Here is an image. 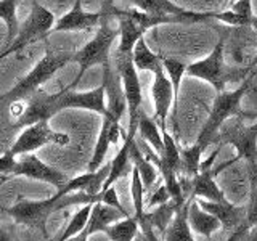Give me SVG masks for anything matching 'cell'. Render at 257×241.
<instances>
[{
	"instance_id": "43",
	"label": "cell",
	"mask_w": 257,
	"mask_h": 241,
	"mask_svg": "<svg viewBox=\"0 0 257 241\" xmlns=\"http://www.w3.org/2000/svg\"><path fill=\"white\" fill-rule=\"evenodd\" d=\"M252 29L257 32V16H255V18H254V21H252Z\"/></svg>"
},
{
	"instance_id": "4",
	"label": "cell",
	"mask_w": 257,
	"mask_h": 241,
	"mask_svg": "<svg viewBox=\"0 0 257 241\" xmlns=\"http://www.w3.org/2000/svg\"><path fill=\"white\" fill-rule=\"evenodd\" d=\"M72 56H74V53H69V52L48 50L47 55L36 64L34 69H32L26 77H23L20 82L13 88H10L8 92L0 95V104H2V106H8L10 103L28 98L29 95L37 92L45 82H48L61 68H64L68 63H71Z\"/></svg>"
},
{
	"instance_id": "25",
	"label": "cell",
	"mask_w": 257,
	"mask_h": 241,
	"mask_svg": "<svg viewBox=\"0 0 257 241\" xmlns=\"http://www.w3.org/2000/svg\"><path fill=\"white\" fill-rule=\"evenodd\" d=\"M177 211H179V207H177L175 203L171 199V201H167V203H164V204L156 206L151 212H148V214L145 212L143 223L145 222L150 223L153 230H155L156 233H159V235L164 236V233H166L169 225H171V222H172V219H174V215H175Z\"/></svg>"
},
{
	"instance_id": "15",
	"label": "cell",
	"mask_w": 257,
	"mask_h": 241,
	"mask_svg": "<svg viewBox=\"0 0 257 241\" xmlns=\"http://www.w3.org/2000/svg\"><path fill=\"white\" fill-rule=\"evenodd\" d=\"M196 203L201 209H204L206 212L215 215L220 222V227L225 231L233 233L241 228H251L246 220V215H247L246 206H235V204L228 203L227 199L207 201L203 198H198Z\"/></svg>"
},
{
	"instance_id": "8",
	"label": "cell",
	"mask_w": 257,
	"mask_h": 241,
	"mask_svg": "<svg viewBox=\"0 0 257 241\" xmlns=\"http://www.w3.org/2000/svg\"><path fill=\"white\" fill-rule=\"evenodd\" d=\"M55 24V16L50 10H47L44 5H40L37 2H32V10L29 16L26 18L21 26L16 37L12 42H7L4 47L8 52V55L18 53L24 50L28 45L37 42V40L45 39Z\"/></svg>"
},
{
	"instance_id": "18",
	"label": "cell",
	"mask_w": 257,
	"mask_h": 241,
	"mask_svg": "<svg viewBox=\"0 0 257 241\" xmlns=\"http://www.w3.org/2000/svg\"><path fill=\"white\" fill-rule=\"evenodd\" d=\"M103 12L96 13H85L82 8V0H74L71 12L53 24L50 32H63V31H90L96 24L101 23Z\"/></svg>"
},
{
	"instance_id": "26",
	"label": "cell",
	"mask_w": 257,
	"mask_h": 241,
	"mask_svg": "<svg viewBox=\"0 0 257 241\" xmlns=\"http://www.w3.org/2000/svg\"><path fill=\"white\" fill-rule=\"evenodd\" d=\"M132 60H134V66L137 68V71L156 72L159 69H163V63H161V55L153 53L150 50V47L147 45V42H145L143 37L134 47Z\"/></svg>"
},
{
	"instance_id": "34",
	"label": "cell",
	"mask_w": 257,
	"mask_h": 241,
	"mask_svg": "<svg viewBox=\"0 0 257 241\" xmlns=\"http://www.w3.org/2000/svg\"><path fill=\"white\" fill-rule=\"evenodd\" d=\"M96 201H100V203L106 204V206L116 207V209H119V211H122L124 214H128L124 209V206H120V201H119V196H117V193H116L114 185H111V187L106 188V190H101L98 195H96Z\"/></svg>"
},
{
	"instance_id": "38",
	"label": "cell",
	"mask_w": 257,
	"mask_h": 241,
	"mask_svg": "<svg viewBox=\"0 0 257 241\" xmlns=\"http://www.w3.org/2000/svg\"><path fill=\"white\" fill-rule=\"evenodd\" d=\"M247 241H257V225H254L252 228H249L247 231Z\"/></svg>"
},
{
	"instance_id": "21",
	"label": "cell",
	"mask_w": 257,
	"mask_h": 241,
	"mask_svg": "<svg viewBox=\"0 0 257 241\" xmlns=\"http://www.w3.org/2000/svg\"><path fill=\"white\" fill-rule=\"evenodd\" d=\"M193 199L195 198L188 196V199L185 201V204L175 212L171 225L167 227L164 236H163L164 241H195L191 228H190V223H188V209H190V204Z\"/></svg>"
},
{
	"instance_id": "10",
	"label": "cell",
	"mask_w": 257,
	"mask_h": 241,
	"mask_svg": "<svg viewBox=\"0 0 257 241\" xmlns=\"http://www.w3.org/2000/svg\"><path fill=\"white\" fill-rule=\"evenodd\" d=\"M74 88H76L74 84H69L68 87H64L60 92L52 95V101L56 112L68 108H77V109H88L98 112L101 116L108 114L106 100H104L106 98V93H104L103 84L90 92H74Z\"/></svg>"
},
{
	"instance_id": "32",
	"label": "cell",
	"mask_w": 257,
	"mask_h": 241,
	"mask_svg": "<svg viewBox=\"0 0 257 241\" xmlns=\"http://www.w3.org/2000/svg\"><path fill=\"white\" fill-rule=\"evenodd\" d=\"M131 195H132V203L135 209V219L139 220V223H143L145 217V187L142 182V177L139 171L132 166V183H131Z\"/></svg>"
},
{
	"instance_id": "44",
	"label": "cell",
	"mask_w": 257,
	"mask_h": 241,
	"mask_svg": "<svg viewBox=\"0 0 257 241\" xmlns=\"http://www.w3.org/2000/svg\"><path fill=\"white\" fill-rule=\"evenodd\" d=\"M252 68H257V52H255V56H254V60H252Z\"/></svg>"
},
{
	"instance_id": "19",
	"label": "cell",
	"mask_w": 257,
	"mask_h": 241,
	"mask_svg": "<svg viewBox=\"0 0 257 241\" xmlns=\"http://www.w3.org/2000/svg\"><path fill=\"white\" fill-rule=\"evenodd\" d=\"M131 214H124L119 209L112 207V206H106L96 201L92 206V212H90V219L87 222V227L84 228V231L87 233L88 236H92L93 233L98 231H104L111 223H114L124 217H128Z\"/></svg>"
},
{
	"instance_id": "36",
	"label": "cell",
	"mask_w": 257,
	"mask_h": 241,
	"mask_svg": "<svg viewBox=\"0 0 257 241\" xmlns=\"http://www.w3.org/2000/svg\"><path fill=\"white\" fill-rule=\"evenodd\" d=\"M16 163H18V159H16V156L12 155V153L8 151V150L4 153V155H0V175L4 174V175L13 177Z\"/></svg>"
},
{
	"instance_id": "3",
	"label": "cell",
	"mask_w": 257,
	"mask_h": 241,
	"mask_svg": "<svg viewBox=\"0 0 257 241\" xmlns=\"http://www.w3.org/2000/svg\"><path fill=\"white\" fill-rule=\"evenodd\" d=\"M254 74L255 72H252L251 76L246 77L235 90H230V92L223 90L217 95L211 114H209L206 124L201 129L198 140H196V143H199L204 150H207L209 145L217 143V134H219L220 127L227 123L230 117L244 114L246 112L241 109V101H243V98L247 95V92L251 90L252 82H254Z\"/></svg>"
},
{
	"instance_id": "39",
	"label": "cell",
	"mask_w": 257,
	"mask_h": 241,
	"mask_svg": "<svg viewBox=\"0 0 257 241\" xmlns=\"http://www.w3.org/2000/svg\"><path fill=\"white\" fill-rule=\"evenodd\" d=\"M88 238H90V236H88L85 231H80L77 236H74V238L69 239V241H88Z\"/></svg>"
},
{
	"instance_id": "37",
	"label": "cell",
	"mask_w": 257,
	"mask_h": 241,
	"mask_svg": "<svg viewBox=\"0 0 257 241\" xmlns=\"http://www.w3.org/2000/svg\"><path fill=\"white\" fill-rule=\"evenodd\" d=\"M0 241H13L12 236H10V233H8L2 225H0Z\"/></svg>"
},
{
	"instance_id": "2",
	"label": "cell",
	"mask_w": 257,
	"mask_h": 241,
	"mask_svg": "<svg viewBox=\"0 0 257 241\" xmlns=\"http://www.w3.org/2000/svg\"><path fill=\"white\" fill-rule=\"evenodd\" d=\"M257 68L252 66H238L230 64L225 58V48L222 37L214 47V50L206 58L187 64L185 74L191 77H198L201 80L211 84L217 92H223L228 84H241L246 77L255 72Z\"/></svg>"
},
{
	"instance_id": "1",
	"label": "cell",
	"mask_w": 257,
	"mask_h": 241,
	"mask_svg": "<svg viewBox=\"0 0 257 241\" xmlns=\"http://www.w3.org/2000/svg\"><path fill=\"white\" fill-rule=\"evenodd\" d=\"M88 203H96V195L92 196L85 191H72L68 195H63L58 191L55 196L44 201H31L18 196L16 203L12 207H8L7 212L13 217L15 222L24 223L32 228H39L47 235V220L52 214H56L71 206H84Z\"/></svg>"
},
{
	"instance_id": "35",
	"label": "cell",
	"mask_w": 257,
	"mask_h": 241,
	"mask_svg": "<svg viewBox=\"0 0 257 241\" xmlns=\"http://www.w3.org/2000/svg\"><path fill=\"white\" fill-rule=\"evenodd\" d=\"M167 201H171V193H169L167 187L163 183V185H158V187L153 190V193L148 198V206L150 207H156L159 204H164Z\"/></svg>"
},
{
	"instance_id": "28",
	"label": "cell",
	"mask_w": 257,
	"mask_h": 241,
	"mask_svg": "<svg viewBox=\"0 0 257 241\" xmlns=\"http://www.w3.org/2000/svg\"><path fill=\"white\" fill-rule=\"evenodd\" d=\"M206 150L201 147L199 143L191 145L188 148L180 150V156H182V177H187V179H193L198 172H199V166L201 161H203V153Z\"/></svg>"
},
{
	"instance_id": "27",
	"label": "cell",
	"mask_w": 257,
	"mask_h": 241,
	"mask_svg": "<svg viewBox=\"0 0 257 241\" xmlns=\"http://www.w3.org/2000/svg\"><path fill=\"white\" fill-rule=\"evenodd\" d=\"M111 241H134L140 233V223L135 217L128 215L120 219L104 230Z\"/></svg>"
},
{
	"instance_id": "9",
	"label": "cell",
	"mask_w": 257,
	"mask_h": 241,
	"mask_svg": "<svg viewBox=\"0 0 257 241\" xmlns=\"http://www.w3.org/2000/svg\"><path fill=\"white\" fill-rule=\"evenodd\" d=\"M55 143L58 147H66L69 143V137L66 134L55 132L53 129L48 127L47 120H40L32 126H28L23 129V132L13 140L10 151L12 155H28L47 145Z\"/></svg>"
},
{
	"instance_id": "45",
	"label": "cell",
	"mask_w": 257,
	"mask_h": 241,
	"mask_svg": "<svg viewBox=\"0 0 257 241\" xmlns=\"http://www.w3.org/2000/svg\"><path fill=\"white\" fill-rule=\"evenodd\" d=\"M235 2H236V0H228V4H230V5H231V4H235Z\"/></svg>"
},
{
	"instance_id": "14",
	"label": "cell",
	"mask_w": 257,
	"mask_h": 241,
	"mask_svg": "<svg viewBox=\"0 0 257 241\" xmlns=\"http://www.w3.org/2000/svg\"><path fill=\"white\" fill-rule=\"evenodd\" d=\"M13 177H28V179H32V180L45 182V183L53 185V187H56L58 190L63 188L64 185H66V182L69 180L61 171L45 164L44 161H40L36 155H31V153L23 155V158L18 159Z\"/></svg>"
},
{
	"instance_id": "12",
	"label": "cell",
	"mask_w": 257,
	"mask_h": 241,
	"mask_svg": "<svg viewBox=\"0 0 257 241\" xmlns=\"http://www.w3.org/2000/svg\"><path fill=\"white\" fill-rule=\"evenodd\" d=\"M153 74H155V80H153V85H151V96H153V101H155V116H153V119L158 123L161 131L167 129L169 111L172 109V123L175 127L179 106L175 104L172 82H171V79H169V76L166 74L164 68L153 72Z\"/></svg>"
},
{
	"instance_id": "24",
	"label": "cell",
	"mask_w": 257,
	"mask_h": 241,
	"mask_svg": "<svg viewBox=\"0 0 257 241\" xmlns=\"http://www.w3.org/2000/svg\"><path fill=\"white\" fill-rule=\"evenodd\" d=\"M139 137L147 142L150 147L155 150L158 155L161 156L164 151V142H163V134H161V129L158 126V123L153 117H150L143 109L140 111L139 116Z\"/></svg>"
},
{
	"instance_id": "22",
	"label": "cell",
	"mask_w": 257,
	"mask_h": 241,
	"mask_svg": "<svg viewBox=\"0 0 257 241\" xmlns=\"http://www.w3.org/2000/svg\"><path fill=\"white\" fill-rule=\"evenodd\" d=\"M134 139H135V135H127L122 147L117 151V155L112 158V161H109V164H111L109 174L106 177V180H104L101 190L109 188L111 185H114L120 179V177L127 174L128 169H132L131 167V143L134 142Z\"/></svg>"
},
{
	"instance_id": "11",
	"label": "cell",
	"mask_w": 257,
	"mask_h": 241,
	"mask_svg": "<svg viewBox=\"0 0 257 241\" xmlns=\"http://www.w3.org/2000/svg\"><path fill=\"white\" fill-rule=\"evenodd\" d=\"M134 8L140 10L147 15L158 16V18H164L167 24L172 23H183V24H191V23H207L209 20L207 13H195L188 12L185 8L172 4L171 0H128Z\"/></svg>"
},
{
	"instance_id": "33",
	"label": "cell",
	"mask_w": 257,
	"mask_h": 241,
	"mask_svg": "<svg viewBox=\"0 0 257 241\" xmlns=\"http://www.w3.org/2000/svg\"><path fill=\"white\" fill-rule=\"evenodd\" d=\"M249 171H251V198H249V204L246 206V220L249 227H254L257 225V163L249 164Z\"/></svg>"
},
{
	"instance_id": "7",
	"label": "cell",
	"mask_w": 257,
	"mask_h": 241,
	"mask_svg": "<svg viewBox=\"0 0 257 241\" xmlns=\"http://www.w3.org/2000/svg\"><path fill=\"white\" fill-rule=\"evenodd\" d=\"M111 61L117 69L120 80H122V90L127 101L128 109V131L127 135H137L139 129V116L142 111L143 103V93H142V84L137 68L134 66L132 53H119L117 50L111 53Z\"/></svg>"
},
{
	"instance_id": "16",
	"label": "cell",
	"mask_w": 257,
	"mask_h": 241,
	"mask_svg": "<svg viewBox=\"0 0 257 241\" xmlns=\"http://www.w3.org/2000/svg\"><path fill=\"white\" fill-rule=\"evenodd\" d=\"M101 84L104 85V93H106V100H108L106 116L120 123V119H122L124 112L127 109V101H125L124 90H122V80H120L119 72L111 60L103 64V82Z\"/></svg>"
},
{
	"instance_id": "40",
	"label": "cell",
	"mask_w": 257,
	"mask_h": 241,
	"mask_svg": "<svg viewBox=\"0 0 257 241\" xmlns=\"http://www.w3.org/2000/svg\"><path fill=\"white\" fill-rule=\"evenodd\" d=\"M112 5H114L112 0H101V10H108V8H111Z\"/></svg>"
},
{
	"instance_id": "30",
	"label": "cell",
	"mask_w": 257,
	"mask_h": 241,
	"mask_svg": "<svg viewBox=\"0 0 257 241\" xmlns=\"http://www.w3.org/2000/svg\"><path fill=\"white\" fill-rule=\"evenodd\" d=\"M161 63H163V68L166 71V74L169 76V79H171V82H172L175 104L179 106L180 84H182V77L185 74V71H187V64L180 60L172 58V56H166V55H161Z\"/></svg>"
},
{
	"instance_id": "6",
	"label": "cell",
	"mask_w": 257,
	"mask_h": 241,
	"mask_svg": "<svg viewBox=\"0 0 257 241\" xmlns=\"http://www.w3.org/2000/svg\"><path fill=\"white\" fill-rule=\"evenodd\" d=\"M109 21L111 18L103 16L95 37L72 56V61H76L80 66L76 79L72 80V84L76 87L79 85L80 79L84 77V74L92 66H96V64H101L103 66L104 63H108L111 60V47L114 44V40L119 37V28H112Z\"/></svg>"
},
{
	"instance_id": "23",
	"label": "cell",
	"mask_w": 257,
	"mask_h": 241,
	"mask_svg": "<svg viewBox=\"0 0 257 241\" xmlns=\"http://www.w3.org/2000/svg\"><path fill=\"white\" fill-rule=\"evenodd\" d=\"M131 161L134 163V167L137 169V171H139V174L142 177L145 191H147V190L150 191L156 185L159 172H158V169L155 167V164H153L151 161H148L147 158H145V155L140 151V148H139V145H137V140L135 139L131 143Z\"/></svg>"
},
{
	"instance_id": "41",
	"label": "cell",
	"mask_w": 257,
	"mask_h": 241,
	"mask_svg": "<svg viewBox=\"0 0 257 241\" xmlns=\"http://www.w3.org/2000/svg\"><path fill=\"white\" fill-rule=\"evenodd\" d=\"M10 179H12L10 175H4V174H2V175H0V185H4L5 182H8Z\"/></svg>"
},
{
	"instance_id": "29",
	"label": "cell",
	"mask_w": 257,
	"mask_h": 241,
	"mask_svg": "<svg viewBox=\"0 0 257 241\" xmlns=\"http://www.w3.org/2000/svg\"><path fill=\"white\" fill-rule=\"evenodd\" d=\"M92 206H93V203H88V204H84L82 207H80L79 211L71 217V220L66 225V228L63 230V233L55 241H69L74 236H77L80 231H84V228L87 227L88 219H90Z\"/></svg>"
},
{
	"instance_id": "31",
	"label": "cell",
	"mask_w": 257,
	"mask_h": 241,
	"mask_svg": "<svg viewBox=\"0 0 257 241\" xmlns=\"http://www.w3.org/2000/svg\"><path fill=\"white\" fill-rule=\"evenodd\" d=\"M20 0H0V18L7 24V42H12L20 31V21L16 15Z\"/></svg>"
},
{
	"instance_id": "13",
	"label": "cell",
	"mask_w": 257,
	"mask_h": 241,
	"mask_svg": "<svg viewBox=\"0 0 257 241\" xmlns=\"http://www.w3.org/2000/svg\"><path fill=\"white\" fill-rule=\"evenodd\" d=\"M239 158L236 156V159H231L228 163H223L217 167H199V172L193 177V179H185L182 180V188L187 193V187L190 190V196L191 198H203L207 201H223L225 196L222 190L217 187L215 183V177L219 175L223 169H227L228 166H231L233 163H236Z\"/></svg>"
},
{
	"instance_id": "42",
	"label": "cell",
	"mask_w": 257,
	"mask_h": 241,
	"mask_svg": "<svg viewBox=\"0 0 257 241\" xmlns=\"http://www.w3.org/2000/svg\"><path fill=\"white\" fill-rule=\"evenodd\" d=\"M8 56H10V55L7 53V50H5V48H2V52H0V61H2V60H5V58H8Z\"/></svg>"
},
{
	"instance_id": "5",
	"label": "cell",
	"mask_w": 257,
	"mask_h": 241,
	"mask_svg": "<svg viewBox=\"0 0 257 241\" xmlns=\"http://www.w3.org/2000/svg\"><path fill=\"white\" fill-rule=\"evenodd\" d=\"M217 143L231 145L247 164L257 163V112L246 111L230 117L217 134Z\"/></svg>"
},
{
	"instance_id": "17",
	"label": "cell",
	"mask_w": 257,
	"mask_h": 241,
	"mask_svg": "<svg viewBox=\"0 0 257 241\" xmlns=\"http://www.w3.org/2000/svg\"><path fill=\"white\" fill-rule=\"evenodd\" d=\"M125 137H127V132L120 127V123H117V120H114L109 116H104L98 140H96L93 155H92V159L88 161V164H87V172L98 171V169L103 166V161H104V158H106L111 145L119 143V139L125 140Z\"/></svg>"
},
{
	"instance_id": "20",
	"label": "cell",
	"mask_w": 257,
	"mask_h": 241,
	"mask_svg": "<svg viewBox=\"0 0 257 241\" xmlns=\"http://www.w3.org/2000/svg\"><path fill=\"white\" fill-rule=\"evenodd\" d=\"M188 223L190 227L195 230L198 235L211 239L214 233L220 228V222L215 215L206 212L204 209H201L196 203V199L191 201L188 209Z\"/></svg>"
}]
</instances>
